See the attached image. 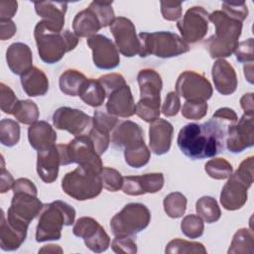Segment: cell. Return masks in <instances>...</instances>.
I'll return each instance as SVG.
<instances>
[{
	"instance_id": "6da1fadb",
	"label": "cell",
	"mask_w": 254,
	"mask_h": 254,
	"mask_svg": "<svg viewBox=\"0 0 254 254\" xmlns=\"http://www.w3.org/2000/svg\"><path fill=\"white\" fill-rule=\"evenodd\" d=\"M228 126L212 117L202 124L189 123L178 134V146L191 160L214 157L223 150Z\"/></svg>"
},
{
	"instance_id": "7a4b0ae2",
	"label": "cell",
	"mask_w": 254,
	"mask_h": 254,
	"mask_svg": "<svg viewBox=\"0 0 254 254\" xmlns=\"http://www.w3.org/2000/svg\"><path fill=\"white\" fill-rule=\"evenodd\" d=\"M208 21L212 22L215 27L214 35L204 42L209 56L212 59L230 57L239 43L243 22L228 16L221 10L208 14Z\"/></svg>"
},
{
	"instance_id": "3957f363",
	"label": "cell",
	"mask_w": 254,
	"mask_h": 254,
	"mask_svg": "<svg viewBox=\"0 0 254 254\" xmlns=\"http://www.w3.org/2000/svg\"><path fill=\"white\" fill-rule=\"evenodd\" d=\"M34 37L41 60L49 64L60 62L64 56L78 44V37L69 30L61 32L47 28L39 21L34 30Z\"/></svg>"
},
{
	"instance_id": "277c9868",
	"label": "cell",
	"mask_w": 254,
	"mask_h": 254,
	"mask_svg": "<svg viewBox=\"0 0 254 254\" xmlns=\"http://www.w3.org/2000/svg\"><path fill=\"white\" fill-rule=\"evenodd\" d=\"M74 218L75 209L63 200H55L44 204L39 214L36 241L45 242L61 239L63 226L73 224Z\"/></svg>"
},
{
	"instance_id": "5b68a950",
	"label": "cell",
	"mask_w": 254,
	"mask_h": 254,
	"mask_svg": "<svg viewBox=\"0 0 254 254\" xmlns=\"http://www.w3.org/2000/svg\"><path fill=\"white\" fill-rule=\"evenodd\" d=\"M140 88V100L136 104V114L146 122L160 118L161 90L163 81L161 75L154 69H141L137 75Z\"/></svg>"
},
{
	"instance_id": "8992f818",
	"label": "cell",
	"mask_w": 254,
	"mask_h": 254,
	"mask_svg": "<svg viewBox=\"0 0 254 254\" xmlns=\"http://www.w3.org/2000/svg\"><path fill=\"white\" fill-rule=\"evenodd\" d=\"M253 156L243 160L230 175L220 192V203L227 210H237L247 201L248 189L253 184Z\"/></svg>"
},
{
	"instance_id": "52a82bcc",
	"label": "cell",
	"mask_w": 254,
	"mask_h": 254,
	"mask_svg": "<svg viewBox=\"0 0 254 254\" xmlns=\"http://www.w3.org/2000/svg\"><path fill=\"white\" fill-rule=\"evenodd\" d=\"M140 41L141 58L155 56L161 59L178 57L190 51V46L181 36L169 31H159L153 33L142 32L138 36Z\"/></svg>"
},
{
	"instance_id": "ba28073f",
	"label": "cell",
	"mask_w": 254,
	"mask_h": 254,
	"mask_svg": "<svg viewBox=\"0 0 254 254\" xmlns=\"http://www.w3.org/2000/svg\"><path fill=\"white\" fill-rule=\"evenodd\" d=\"M58 146L62 156V166L75 163L97 174L102 170L100 155L88 135L76 136L68 144H58Z\"/></svg>"
},
{
	"instance_id": "9c48e42d",
	"label": "cell",
	"mask_w": 254,
	"mask_h": 254,
	"mask_svg": "<svg viewBox=\"0 0 254 254\" xmlns=\"http://www.w3.org/2000/svg\"><path fill=\"white\" fill-rule=\"evenodd\" d=\"M99 174L78 166L64 175L62 180L63 190L76 200H86L96 197L102 190Z\"/></svg>"
},
{
	"instance_id": "30bf717a",
	"label": "cell",
	"mask_w": 254,
	"mask_h": 254,
	"mask_svg": "<svg viewBox=\"0 0 254 254\" xmlns=\"http://www.w3.org/2000/svg\"><path fill=\"white\" fill-rule=\"evenodd\" d=\"M150 220L151 212L145 204L130 202L111 218V232L114 236L133 237L144 230Z\"/></svg>"
},
{
	"instance_id": "8fae6325",
	"label": "cell",
	"mask_w": 254,
	"mask_h": 254,
	"mask_svg": "<svg viewBox=\"0 0 254 254\" xmlns=\"http://www.w3.org/2000/svg\"><path fill=\"white\" fill-rule=\"evenodd\" d=\"M176 92L186 101L202 102L211 97L213 88L209 80L202 74L192 70H186L177 79Z\"/></svg>"
},
{
	"instance_id": "7c38bea8",
	"label": "cell",
	"mask_w": 254,
	"mask_h": 254,
	"mask_svg": "<svg viewBox=\"0 0 254 254\" xmlns=\"http://www.w3.org/2000/svg\"><path fill=\"white\" fill-rule=\"evenodd\" d=\"M72 233L83 239L85 246L95 253L106 251L110 245L109 235L105 229L92 217L82 216L73 225Z\"/></svg>"
},
{
	"instance_id": "4fadbf2b",
	"label": "cell",
	"mask_w": 254,
	"mask_h": 254,
	"mask_svg": "<svg viewBox=\"0 0 254 254\" xmlns=\"http://www.w3.org/2000/svg\"><path fill=\"white\" fill-rule=\"evenodd\" d=\"M177 27L181 38L187 43H196L202 40L208 31V13L200 6H194L187 10Z\"/></svg>"
},
{
	"instance_id": "5bb4252c",
	"label": "cell",
	"mask_w": 254,
	"mask_h": 254,
	"mask_svg": "<svg viewBox=\"0 0 254 254\" xmlns=\"http://www.w3.org/2000/svg\"><path fill=\"white\" fill-rule=\"evenodd\" d=\"M53 124L57 129L64 130L73 135H87L92 127V117L82 110L63 106L53 114Z\"/></svg>"
},
{
	"instance_id": "9a60e30c",
	"label": "cell",
	"mask_w": 254,
	"mask_h": 254,
	"mask_svg": "<svg viewBox=\"0 0 254 254\" xmlns=\"http://www.w3.org/2000/svg\"><path fill=\"white\" fill-rule=\"evenodd\" d=\"M110 32L114 37L115 46L124 57L139 55L140 41L131 20L122 16L116 17L110 25Z\"/></svg>"
},
{
	"instance_id": "2e32d148",
	"label": "cell",
	"mask_w": 254,
	"mask_h": 254,
	"mask_svg": "<svg viewBox=\"0 0 254 254\" xmlns=\"http://www.w3.org/2000/svg\"><path fill=\"white\" fill-rule=\"evenodd\" d=\"M226 148L231 153H240L254 144V115L243 114L226 129Z\"/></svg>"
},
{
	"instance_id": "e0dca14e",
	"label": "cell",
	"mask_w": 254,
	"mask_h": 254,
	"mask_svg": "<svg viewBox=\"0 0 254 254\" xmlns=\"http://www.w3.org/2000/svg\"><path fill=\"white\" fill-rule=\"evenodd\" d=\"M86 44L92 51V60L96 67L100 69H113L119 65V51L109 38L96 34L87 38Z\"/></svg>"
},
{
	"instance_id": "ac0fdd59",
	"label": "cell",
	"mask_w": 254,
	"mask_h": 254,
	"mask_svg": "<svg viewBox=\"0 0 254 254\" xmlns=\"http://www.w3.org/2000/svg\"><path fill=\"white\" fill-rule=\"evenodd\" d=\"M44 207L37 194L27 191H14L7 216L14 217L23 222H30L40 214Z\"/></svg>"
},
{
	"instance_id": "d6986e66",
	"label": "cell",
	"mask_w": 254,
	"mask_h": 254,
	"mask_svg": "<svg viewBox=\"0 0 254 254\" xmlns=\"http://www.w3.org/2000/svg\"><path fill=\"white\" fill-rule=\"evenodd\" d=\"M0 247L4 251H14L20 248L27 237L29 224L11 216L5 217L1 211Z\"/></svg>"
},
{
	"instance_id": "ffe728a7",
	"label": "cell",
	"mask_w": 254,
	"mask_h": 254,
	"mask_svg": "<svg viewBox=\"0 0 254 254\" xmlns=\"http://www.w3.org/2000/svg\"><path fill=\"white\" fill-rule=\"evenodd\" d=\"M164 175L162 173H149L141 176H127L123 178L122 190L128 195H141L155 193L164 187Z\"/></svg>"
},
{
	"instance_id": "44dd1931",
	"label": "cell",
	"mask_w": 254,
	"mask_h": 254,
	"mask_svg": "<svg viewBox=\"0 0 254 254\" xmlns=\"http://www.w3.org/2000/svg\"><path fill=\"white\" fill-rule=\"evenodd\" d=\"M107 113L118 117H131L136 113V105L130 86L126 83L113 90L106 102Z\"/></svg>"
},
{
	"instance_id": "7402d4cb",
	"label": "cell",
	"mask_w": 254,
	"mask_h": 254,
	"mask_svg": "<svg viewBox=\"0 0 254 254\" xmlns=\"http://www.w3.org/2000/svg\"><path fill=\"white\" fill-rule=\"evenodd\" d=\"M61 165L62 156L58 145H54L43 151H38L37 173L44 183L52 184L58 179Z\"/></svg>"
},
{
	"instance_id": "603a6c76",
	"label": "cell",
	"mask_w": 254,
	"mask_h": 254,
	"mask_svg": "<svg viewBox=\"0 0 254 254\" xmlns=\"http://www.w3.org/2000/svg\"><path fill=\"white\" fill-rule=\"evenodd\" d=\"M174 133L173 125L165 120L158 118L150 123L149 127V146L156 155H164L170 151Z\"/></svg>"
},
{
	"instance_id": "cb8c5ba5",
	"label": "cell",
	"mask_w": 254,
	"mask_h": 254,
	"mask_svg": "<svg viewBox=\"0 0 254 254\" xmlns=\"http://www.w3.org/2000/svg\"><path fill=\"white\" fill-rule=\"evenodd\" d=\"M36 13L42 17L44 25L54 31H63L64 25V15L67 9L66 2L39 1L34 3Z\"/></svg>"
},
{
	"instance_id": "d4e9b609",
	"label": "cell",
	"mask_w": 254,
	"mask_h": 254,
	"mask_svg": "<svg viewBox=\"0 0 254 254\" xmlns=\"http://www.w3.org/2000/svg\"><path fill=\"white\" fill-rule=\"evenodd\" d=\"M211 76L215 89L222 95H230L237 88V75L233 66L224 59H218L212 65Z\"/></svg>"
},
{
	"instance_id": "484cf974",
	"label": "cell",
	"mask_w": 254,
	"mask_h": 254,
	"mask_svg": "<svg viewBox=\"0 0 254 254\" xmlns=\"http://www.w3.org/2000/svg\"><path fill=\"white\" fill-rule=\"evenodd\" d=\"M144 141V132L139 124L126 120L117 123L111 135V143L116 148H129Z\"/></svg>"
},
{
	"instance_id": "4316f807",
	"label": "cell",
	"mask_w": 254,
	"mask_h": 254,
	"mask_svg": "<svg viewBox=\"0 0 254 254\" xmlns=\"http://www.w3.org/2000/svg\"><path fill=\"white\" fill-rule=\"evenodd\" d=\"M6 61L10 70L17 75H23L33 67L32 51L24 43L11 44L6 51Z\"/></svg>"
},
{
	"instance_id": "83f0119b",
	"label": "cell",
	"mask_w": 254,
	"mask_h": 254,
	"mask_svg": "<svg viewBox=\"0 0 254 254\" xmlns=\"http://www.w3.org/2000/svg\"><path fill=\"white\" fill-rule=\"evenodd\" d=\"M28 140L32 148L37 151H43L56 145L57 133L48 122L40 120L30 125Z\"/></svg>"
},
{
	"instance_id": "f1b7e54d",
	"label": "cell",
	"mask_w": 254,
	"mask_h": 254,
	"mask_svg": "<svg viewBox=\"0 0 254 254\" xmlns=\"http://www.w3.org/2000/svg\"><path fill=\"white\" fill-rule=\"evenodd\" d=\"M101 28L102 26L97 15L89 7L79 11L72 21L73 33L78 38H89L94 36Z\"/></svg>"
},
{
	"instance_id": "f546056e",
	"label": "cell",
	"mask_w": 254,
	"mask_h": 254,
	"mask_svg": "<svg viewBox=\"0 0 254 254\" xmlns=\"http://www.w3.org/2000/svg\"><path fill=\"white\" fill-rule=\"evenodd\" d=\"M21 84L26 94L31 97L43 96L49 90V79L47 75L42 69L36 66H33L21 75Z\"/></svg>"
},
{
	"instance_id": "4dcf8cb0",
	"label": "cell",
	"mask_w": 254,
	"mask_h": 254,
	"mask_svg": "<svg viewBox=\"0 0 254 254\" xmlns=\"http://www.w3.org/2000/svg\"><path fill=\"white\" fill-rule=\"evenodd\" d=\"M87 79L83 73L76 69H66L60 76V89L66 95L78 96Z\"/></svg>"
},
{
	"instance_id": "1f68e13d",
	"label": "cell",
	"mask_w": 254,
	"mask_h": 254,
	"mask_svg": "<svg viewBox=\"0 0 254 254\" xmlns=\"http://www.w3.org/2000/svg\"><path fill=\"white\" fill-rule=\"evenodd\" d=\"M78 96L87 105L99 107L106 98V92L98 79L88 78Z\"/></svg>"
},
{
	"instance_id": "d6a6232c",
	"label": "cell",
	"mask_w": 254,
	"mask_h": 254,
	"mask_svg": "<svg viewBox=\"0 0 254 254\" xmlns=\"http://www.w3.org/2000/svg\"><path fill=\"white\" fill-rule=\"evenodd\" d=\"M195 210L198 216L206 223L216 222L221 216V210L215 198L209 195L201 196L195 203Z\"/></svg>"
},
{
	"instance_id": "836d02e7",
	"label": "cell",
	"mask_w": 254,
	"mask_h": 254,
	"mask_svg": "<svg viewBox=\"0 0 254 254\" xmlns=\"http://www.w3.org/2000/svg\"><path fill=\"white\" fill-rule=\"evenodd\" d=\"M254 235L252 230L248 228L238 229L231 241L228 254H245L253 253Z\"/></svg>"
},
{
	"instance_id": "e575fe53",
	"label": "cell",
	"mask_w": 254,
	"mask_h": 254,
	"mask_svg": "<svg viewBox=\"0 0 254 254\" xmlns=\"http://www.w3.org/2000/svg\"><path fill=\"white\" fill-rule=\"evenodd\" d=\"M151 158V151L145 144L142 142L135 146L124 149V159L128 166L132 168H141L147 165Z\"/></svg>"
},
{
	"instance_id": "d590c367",
	"label": "cell",
	"mask_w": 254,
	"mask_h": 254,
	"mask_svg": "<svg viewBox=\"0 0 254 254\" xmlns=\"http://www.w3.org/2000/svg\"><path fill=\"white\" fill-rule=\"evenodd\" d=\"M187 202V197L182 192H171L164 198V210L168 216L172 218H180L185 214Z\"/></svg>"
},
{
	"instance_id": "8d00e7d4",
	"label": "cell",
	"mask_w": 254,
	"mask_h": 254,
	"mask_svg": "<svg viewBox=\"0 0 254 254\" xmlns=\"http://www.w3.org/2000/svg\"><path fill=\"white\" fill-rule=\"evenodd\" d=\"M13 115L22 124L32 125L38 121L39 118V108L37 104L29 99L20 100Z\"/></svg>"
},
{
	"instance_id": "74e56055",
	"label": "cell",
	"mask_w": 254,
	"mask_h": 254,
	"mask_svg": "<svg viewBox=\"0 0 254 254\" xmlns=\"http://www.w3.org/2000/svg\"><path fill=\"white\" fill-rule=\"evenodd\" d=\"M20 140V126L12 119L4 118L0 121V142L6 147H13Z\"/></svg>"
},
{
	"instance_id": "f35d334b",
	"label": "cell",
	"mask_w": 254,
	"mask_h": 254,
	"mask_svg": "<svg viewBox=\"0 0 254 254\" xmlns=\"http://www.w3.org/2000/svg\"><path fill=\"white\" fill-rule=\"evenodd\" d=\"M204 171L214 180H224L230 177L233 169L227 160L223 158H214L205 163Z\"/></svg>"
},
{
	"instance_id": "ab89813d",
	"label": "cell",
	"mask_w": 254,
	"mask_h": 254,
	"mask_svg": "<svg viewBox=\"0 0 254 254\" xmlns=\"http://www.w3.org/2000/svg\"><path fill=\"white\" fill-rule=\"evenodd\" d=\"M168 254H182V253H201L205 254L206 249L202 243L190 242L183 239H173L171 240L165 249Z\"/></svg>"
},
{
	"instance_id": "60d3db41",
	"label": "cell",
	"mask_w": 254,
	"mask_h": 254,
	"mask_svg": "<svg viewBox=\"0 0 254 254\" xmlns=\"http://www.w3.org/2000/svg\"><path fill=\"white\" fill-rule=\"evenodd\" d=\"M203 220L196 214H189L185 216L181 222L182 232L190 239L200 237L203 233Z\"/></svg>"
},
{
	"instance_id": "b9f144b4",
	"label": "cell",
	"mask_w": 254,
	"mask_h": 254,
	"mask_svg": "<svg viewBox=\"0 0 254 254\" xmlns=\"http://www.w3.org/2000/svg\"><path fill=\"white\" fill-rule=\"evenodd\" d=\"M102 186L108 191H117L122 188L123 185V177L119 171L109 168L103 167L99 173Z\"/></svg>"
},
{
	"instance_id": "7bdbcfd3",
	"label": "cell",
	"mask_w": 254,
	"mask_h": 254,
	"mask_svg": "<svg viewBox=\"0 0 254 254\" xmlns=\"http://www.w3.org/2000/svg\"><path fill=\"white\" fill-rule=\"evenodd\" d=\"M88 7L91 8L97 15L102 28L110 26L115 19L114 10L112 8V1L111 2L92 1Z\"/></svg>"
},
{
	"instance_id": "ee69618b",
	"label": "cell",
	"mask_w": 254,
	"mask_h": 254,
	"mask_svg": "<svg viewBox=\"0 0 254 254\" xmlns=\"http://www.w3.org/2000/svg\"><path fill=\"white\" fill-rule=\"evenodd\" d=\"M208 105L206 101H186L182 107V115L186 119L199 120L207 113Z\"/></svg>"
},
{
	"instance_id": "f6af8a7d",
	"label": "cell",
	"mask_w": 254,
	"mask_h": 254,
	"mask_svg": "<svg viewBox=\"0 0 254 254\" xmlns=\"http://www.w3.org/2000/svg\"><path fill=\"white\" fill-rule=\"evenodd\" d=\"M118 119L116 116H113L107 112L102 111H94L93 117H92V127L96 128L98 130H101L103 132L110 133L111 130L114 129V127L117 125Z\"/></svg>"
},
{
	"instance_id": "bcb514c9",
	"label": "cell",
	"mask_w": 254,
	"mask_h": 254,
	"mask_svg": "<svg viewBox=\"0 0 254 254\" xmlns=\"http://www.w3.org/2000/svg\"><path fill=\"white\" fill-rule=\"evenodd\" d=\"M0 91H1V110L6 114H12L14 113L18 103L19 99L16 97L14 91L5 83H0Z\"/></svg>"
},
{
	"instance_id": "7dc6e473",
	"label": "cell",
	"mask_w": 254,
	"mask_h": 254,
	"mask_svg": "<svg viewBox=\"0 0 254 254\" xmlns=\"http://www.w3.org/2000/svg\"><path fill=\"white\" fill-rule=\"evenodd\" d=\"M221 11L228 16L243 22L248 16V8L244 1L240 2H223L221 4Z\"/></svg>"
},
{
	"instance_id": "c3c4849f",
	"label": "cell",
	"mask_w": 254,
	"mask_h": 254,
	"mask_svg": "<svg viewBox=\"0 0 254 254\" xmlns=\"http://www.w3.org/2000/svg\"><path fill=\"white\" fill-rule=\"evenodd\" d=\"M111 248L115 253L135 254L137 252V244L130 236H115L111 242Z\"/></svg>"
},
{
	"instance_id": "681fc988",
	"label": "cell",
	"mask_w": 254,
	"mask_h": 254,
	"mask_svg": "<svg viewBox=\"0 0 254 254\" xmlns=\"http://www.w3.org/2000/svg\"><path fill=\"white\" fill-rule=\"evenodd\" d=\"M101 85L103 86L106 96H108L113 90L121 87L122 85L126 84L125 78L120 73H108L101 75L99 78H97Z\"/></svg>"
},
{
	"instance_id": "f907efd6",
	"label": "cell",
	"mask_w": 254,
	"mask_h": 254,
	"mask_svg": "<svg viewBox=\"0 0 254 254\" xmlns=\"http://www.w3.org/2000/svg\"><path fill=\"white\" fill-rule=\"evenodd\" d=\"M161 13L167 21H177L182 17V3L179 1H161Z\"/></svg>"
},
{
	"instance_id": "816d5d0a",
	"label": "cell",
	"mask_w": 254,
	"mask_h": 254,
	"mask_svg": "<svg viewBox=\"0 0 254 254\" xmlns=\"http://www.w3.org/2000/svg\"><path fill=\"white\" fill-rule=\"evenodd\" d=\"M236 60L239 63H253V39L250 38L246 41L240 42L234 51Z\"/></svg>"
},
{
	"instance_id": "f5cc1de1",
	"label": "cell",
	"mask_w": 254,
	"mask_h": 254,
	"mask_svg": "<svg viewBox=\"0 0 254 254\" xmlns=\"http://www.w3.org/2000/svg\"><path fill=\"white\" fill-rule=\"evenodd\" d=\"M181 109L180 96L176 91H171L166 95L165 101L162 105V113L167 117H172L178 114Z\"/></svg>"
},
{
	"instance_id": "db71d44e",
	"label": "cell",
	"mask_w": 254,
	"mask_h": 254,
	"mask_svg": "<svg viewBox=\"0 0 254 254\" xmlns=\"http://www.w3.org/2000/svg\"><path fill=\"white\" fill-rule=\"evenodd\" d=\"M212 118L214 119H217L227 125H231V124H234L237 120H238V117H237V114L236 112L229 108V107H221V108H218L213 114H212Z\"/></svg>"
},
{
	"instance_id": "11a10c76",
	"label": "cell",
	"mask_w": 254,
	"mask_h": 254,
	"mask_svg": "<svg viewBox=\"0 0 254 254\" xmlns=\"http://www.w3.org/2000/svg\"><path fill=\"white\" fill-rule=\"evenodd\" d=\"M1 161H2V165H1V174H0V192L5 193L9 190L13 189L15 181L12 175L5 169L3 157H1Z\"/></svg>"
},
{
	"instance_id": "9f6ffc18",
	"label": "cell",
	"mask_w": 254,
	"mask_h": 254,
	"mask_svg": "<svg viewBox=\"0 0 254 254\" xmlns=\"http://www.w3.org/2000/svg\"><path fill=\"white\" fill-rule=\"evenodd\" d=\"M17 1H1L0 2V20L12 19L17 12Z\"/></svg>"
},
{
	"instance_id": "6f0895ef",
	"label": "cell",
	"mask_w": 254,
	"mask_h": 254,
	"mask_svg": "<svg viewBox=\"0 0 254 254\" xmlns=\"http://www.w3.org/2000/svg\"><path fill=\"white\" fill-rule=\"evenodd\" d=\"M13 192L14 191H27L38 195V190L34 183L30 181L27 178H20L15 181L14 187H13Z\"/></svg>"
},
{
	"instance_id": "680465c9",
	"label": "cell",
	"mask_w": 254,
	"mask_h": 254,
	"mask_svg": "<svg viewBox=\"0 0 254 254\" xmlns=\"http://www.w3.org/2000/svg\"><path fill=\"white\" fill-rule=\"evenodd\" d=\"M17 31L15 23L11 20H0V39L2 41L12 38Z\"/></svg>"
},
{
	"instance_id": "91938a15",
	"label": "cell",
	"mask_w": 254,
	"mask_h": 254,
	"mask_svg": "<svg viewBox=\"0 0 254 254\" xmlns=\"http://www.w3.org/2000/svg\"><path fill=\"white\" fill-rule=\"evenodd\" d=\"M240 105L244 111V114L254 115V103H253V93H245L240 98Z\"/></svg>"
},
{
	"instance_id": "94428289",
	"label": "cell",
	"mask_w": 254,
	"mask_h": 254,
	"mask_svg": "<svg viewBox=\"0 0 254 254\" xmlns=\"http://www.w3.org/2000/svg\"><path fill=\"white\" fill-rule=\"evenodd\" d=\"M39 252H48V253H63V249L59 245H54V244H48L42 247Z\"/></svg>"
},
{
	"instance_id": "6125c7cd",
	"label": "cell",
	"mask_w": 254,
	"mask_h": 254,
	"mask_svg": "<svg viewBox=\"0 0 254 254\" xmlns=\"http://www.w3.org/2000/svg\"><path fill=\"white\" fill-rule=\"evenodd\" d=\"M244 74H245L246 79L250 83H253V63L245 64V65H244Z\"/></svg>"
}]
</instances>
